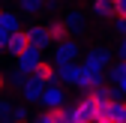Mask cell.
Instances as JSON below:
<instances>
[{
    "label": "cell",
    "instance_id": "19",
    "mask_svg": "<svg viewBox=\"0 0 126 123\" xmlns=\"http://www.w3.org/2000/svg\"><path fill=\"white\" fill-rule=\"evenodd\" d=\"M9 114H12V102L0 96V123H9Z\"/></svg>",
    "mask_w": 126,
    "mask_h": 123
},
{
    "label": "cell",
    "instance_id": "11",
    "mask_svg": "<svg viewBox=\"0 0 126 123\" xmlns=\"http://www.w3.org/2000/svg\"><path fill=\"white\" fill-rule=\"evenodd\" d=\"M108 78H111L114 87H120L126 93V60H120V63H111L108 66Z\"/></svg>",
    "mask_w": 126,
    "mask_h": 123
},
{
    "label": "cell",
    "instance_id": "22",
    "mask_svg": "<svg viewBox=\"0 0 126 123\" xmlns=\"http://www.w3.org/2000/svg\"><path fill=\"white\" fill-rule=\"evenodd\" d=\"M117 51H120V60H126V36L120 39V48H117Z\"/></svg>",
    "mask_w": 126,
    "mask_h": 123
},
{
    "label": "cell",
    "instance_id": "8",
    "mask_svg": "<svg viewBox=\"0 0 126 123\" xmlns=\"http://www.w3.org/2000/svg\"><path fill=\"white\" fill-rule=\"evenodd\" d=\"M30 78H36L42 87L57 84V66H54V60H42V63L33 69V75H30Z\"/></svg>",
    "mask_w": 126,
    "mask_h": 123
},
{
    "label": "cell",
    "instance_id": "16",
    "mask_svg": "<svg viewBox=\"0 0 126 123\" xmlns=\"http://www.w3.org/2000/svg\"><path fill=\"white\" fill-rule=\"evenodd\" d=\"M33 123H66V111L57 108V111H42Z\"/></svg>",
    "mask_w": 126,
    "mask_h": 123
},
{
    "label": "cell",
    "instance_id": "18",
    "mask_svg": "<svg viewBox=\"0 0 126 123\" xmlns=\"http://www.w3.org/2000/svg\"><path fill=\"white\" fill-rule=\"evenodd\" d=\"M18 6H21V12H27V15H36V12H42L45 0H18Z\"/></svg>",
    "mask_w": 126,
    "mask_h": 123
},
{
    "label": "cell",
    "instance_id": "23",
    "mask_svg": "<svg viewBox=\"0 0 126 123\" xmlns=\"http://www.w3.org/2000/svg\"><path fill=\"white\" fill-rule=\"evenodd\" d=\"M117 15H126V0H117Z\"/></svg>",
    "mask_w": 126,
    "mask_h": 123
},
{
    "label": "cell",
    "instance_id": "12",
    "mask_svg": "<svg viewBox=\"0 0 126 123\" xmlns=\"http://www.w3.org/2000/svg\"><path fill=\"white\" fill-rule=\"evenodd\" d=\"M90 9L96 18H111V15H117V0H93Z\"/></svg>",
    "mask_w": 126,
    "mask_h": 123
},
{
    "label": "cell",
    "instance_id": "25",
    "mask_svg": "<svg viewBox=\"0 0 126 123\" xmlns=\"http://www.w3.org/2000/svg\"><path fill=\"white\" fill-rule=\"evenodd\" d=\"M93 123H114V120H93Z\"/></svg>",
    "mask_w": 126,
    "mask_h": 123
},
{
    "label": "cell",
    "instance_id": "10",
    "mask_svg": "<svg viewBox=\"0 0 126 123\" xmlns=\"http://www.w3.org/2000/svg\"><path fill=\"white\" fill-rule=\"evenodd\" d=\"M27 45H30V39H27V27H21V30H15V33L9 36V45H6V51L18 57V54L27 48Z\"/></svg>",
    "mask_w": 126,
    "mask_h": 123
},
{
    "label": "cell",
    "instance_id": "24",
    "mask_svg": "<svg viewBox=\"0 0 126 123\" xmlns=\"http://www.w3.org/2000/svg\"><path fill=\"white\" fill-rule=\"evenodd\" d=\"M6 81H9V78H6V72H3V66H0V90L6 87Z\"/></svg>",
    "mask_w": 126,
    "mask_h": 123
},
{
    "label": "cell",
    "instance_id": "17",
    "mask_svg": "<svg viewBox=\"0 0 126 123\" xmlns=\"http://www.w3.org/2000/svg\"><path fill=\"white\" fill-rule=\"evenodd\" d=\"M30 117V108H27V102H18V105H12V114H9V123H24Z\"/></svg>",
    "mask_w": 126,
    "mask_h": 123
},
{
    "label": "cell",
    "instance_id": "15",
    "mask_svg": "<svg viewBox=\"0 0 126 123\" xmlns=\"http://www.w3.org/2000/svg\"><path fill=\"white\" fill-rule=\"evenodd\" d=\"M48 33H51V39H54V45H57V42H63V39H69V27H66V21H51V24H48Z\"/></svg>",
    "mask_w": 126,
    "mask_h": 123
},
{
    "label": "cell",
    "instance_id": "26",
    "mask_svg": "<svg viewBox=\"0 0 126 123\" xmlns=\"http://www.w3.org/2000/svg\"><path fill=\"white\" fill-rule=\"evenodd\" d=\"M120 123H126V120H120Z\"/></svg>",
    "mask_w": 126,
    "mask_h": 123
},
{
    "label": "cell",
    "instance_id": "1",
    "mask_svg": "<svg viewBox=\"0 0 126 123\" xmlns=\"http://www.w3.org/2000/svg\"><path fill=\"white\" fill-rule=\"evenodd\" d=\"M84 78H87V69H84V63H78V60H75V63L57 66V81L66 84V87H81Z\"/></svg>",
    "mask_w": 126,
    "mask_h": 123
},
{
    "label": "cell",
    "instance_id": "13",
    "mask_svg": "<svg viewBox=\"0 0 126 123\" xmlns=\"http://www.w3.org/2000/svg\"><path fill=\"white\" fill-rule=\"evenodd\" d=\"M63 21H66V27H69V33H81V30H84V12L81 9H69L66 15H63Z\"/></svg>",
    "mask_w": 126,
    "mask_h": 123
},
{
    "label": "cell",
    "instance_id": "6",
    "mask_svg": "<svg viewBox=\"0 0 126 123\" xmlns=\"http://www.w3.org/2000/svg\"><path fill=\"white\" fill-rule=\"evenodd\" d=\"M27 39H30V45L39 48V51H48L51 45H54V39H51V33H48V24H30V27H27Z\"/></svg>",
    "mask_w": 126,
    "mask_h": 123
},
{
    "label": "cell",
    "instance_id": "2",
    "mask_svg": "<svg viewBox=\"0 0 126 123\" xmlns=\"http://www.w3.org/2000/svg\"><path fill=\"white\" fill-rule=\"evenodd\" d=\"M66 102H69V96H66V84H48L45 87V93H42V108L45 111H57V108H66Z\"/></svg>",
    "mask_w": 126,
    "mask_h": 123
},
{
    "label": "cell",
    "instance_id": "4",
    "mask_svg": "<svg viewBox=\"0 0 126 123\" xmlns=\"http://www.w3.org/2000/svg\"><path fill=\"white\" fill-rule=\"evenodd\" d=\"M78 54H81V45L75 39H63V42L54 45V57L51 60H54V66H63V63H75Z\"/></svg>",
    "mask_w": 126,
    "mask_h": 123
},
{
    "label": "cell",
    "instance_id": "7",
    "mask_svg": "<svg viewBox=\"0 0 126 123\" xmlns=\"http://www.w3.org/2000/svg\"><path fill=\"white\" fill-rule=\"evenodd\" d=\"M18 93H21V99H24L27 105H39V102H42V93H45V87H42L36 78H27V81L18 87Z\"/></svg>",
    "mask_w": 126,
    "mask_h": 123
},
{
    "label": "cell",
    "instance_id": "9",
    "mask_svg": "<svg viewBox=\"0 0 126 123\" xmlns=\"http://www.w3.org/2000/svg\"><path fill=\"white\" fill-rule=\"evenodd\" d=\"M75 108H78V117H84L87 123L96 120V96L93 93H81L75 99Z\"/></svg>",
    "mask_w": 126,
    "mask_h": 123
},
{
    "label": "cell",
    "instance_id": "20",
    "mask_svg": "<svg viewBox=\"0 0 126 123\" xmlns=\"http://www.w3.org/2000/svg\"><path fill=\"white\" fill-rule=\"evenodd\" d=\"M114 33L126 36V15H117V18H114Z\"/></svg>",
    "mask_w": 126,
    "mask_h": 123
},
{
    "label": "cell",
    "instance_id": "14",
    "mask_svg": "<svg viewBox=\"0 0 126 123\" xmlns=\"http://www.w3.org/2000/svg\"><path fill=\"white\" fill-rule=\"evenodd\" d=\"M0 27L9 30V33H15V30H21V18H18V12H0Z\"/></svg>",
    "mask_w": 126,
    "mask_h": 123
},
{
    "label": "cell",
    "instance_id": "3",
    "mask_svg": "<svg viewBox=\"0 0 126 123\" xmlns=\"http://www.w3.org/2000/svg\"><path fill=\"white\" fill-rule=\"evenodd\" d=\"M81 63L90 69V72H105L108 66H111V51L108 48H102V45H93V48L84 54V60Z\"/></svg>",
    "mask_w": 126,
    "mask_h": 123
},
{
    "label": "cell",
    "instance_id": "27",
    "mask_svg": "<svg viewBox=\"0 0 126 123\" xmlns=\"http://www.w3.org/2000/svg\"><path fill=\"white\" fill-rule=\"evenodd\" d=\"M0 12H3V9H0Z\"/></svg>",
    "mask_w": 126,
    "mask_h": 123
},
{
    "label": "cell",
    "instance_id": "5",
    "mask_svg": "<svg viewBox=\"0 0 126 123\" xmlns=\"http://www.w3.org/2000/svg\"><path fill=\"white\" fill-rule=\"evenodd\" d=\"M42 51L39 48H33V45H27V48L18 54V57H15V69H21V72H27V75H33V69L42 63Z\"/></svg>",
    "mask_w": 126,
    "mask_h": 123
},
{
    "label": "cell",
    "instance_id": "21",
    "mask_svg": "<svg viewBox=\"0 0 126 123\" xmlns=\"http://www.w3.org/2000/svg\"><path fill=\"white\" fill-rule=\"evenodd\" d=\"M9 30H3V27H0V48H6V45H9Z\"/></svg>",
    "mask_w": 126,
    "mask_h": 123
}]
</instances>
